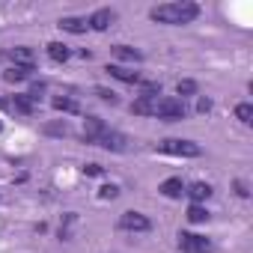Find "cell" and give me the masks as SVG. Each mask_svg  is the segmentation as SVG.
<instances>
[{"label": "cell", "instance_id": "obj_1", "mask_svg": "<svg viewBox=\"0 0 253 253\" xmlns=\"http://www.w3.org/2000/svg\"><path fill=\"white\" fill-rule=\"evenodd\" d=\"M197 15H200V6L188 3V0H182V3H161L149 9V18L158 24H191Z\"/></svg>", "mask_w": 253, "mask_h": 253}, {"label": "cell", "instance_id": "obj_2", "mask_svg": "<svg viewBox=\"0 0 253 253\" xmlns=\"http://www.w3.org/2000/svg\"><path fill=\"white\" fill-rule=\"evenodd\" d=\"M155 116L167 119V122H179V119H185V101L173 98V95H161L158 107H155Z\"/></svg>", "mask_w": 253, "mask_h": 253}, {"label": "cell", "instance_id": "obj_3", "mask_svg": "<svg viewBox=\"0 0 253 253\" xmlns=\"http://www.w3.org/2000/svg\"><path fill=\"white\" fill-rule=\"evenodd\" d=\"M158 149H161V152H167V155H182V158H200V155H203V149H200L194 140H179V137L161 140V143H158Z\"/></svg>", "mask_w": 253, "mask_h": 253}, {"label": "cell", "instance_id": "obj_4", "mask_svg": "<svg viewBox=\"0 0 253 253\" xmlns=\"http://www.w3.org/2000/svg\"><path fill=\"white\" fill-rule=\"evenodd\" d=\"M179 250L182 253H211V241L197 232H179Z\"/></svg>", "mask_w": 253, "mask_h": 253}, {"label": "cell", "instance_id": "obj_5", "mask_svg": "<svg viewBox=\"0 0 253 253\" xmlns=\"http://www.w3.org/2000/svg\"><path fill=\"white\" fill-rule=\"evenodd\" d=\"M119 229H128V232H149L152 220L140 211H122L119 214Z\"/></svg>", "mask_w": 253, "mask_h": 253}, {"label": "cell", "instance_id": "obj_6", "mask_svg": "<svg viewBox=\"0 0 253 253\" xmlns=\"http://www.w3.org/2000/svg\"><path fill=\"white\" fill-rule=\"evenodd\" d=\"M95 146H104L107 152H125V149H128V137H125V134H119V131H104L101 137H98V143Z\"/></svg>", "mask_w": 253, "mask_h": 253}, {"label": "cell", "instance_id": "obj_7", "mask_svg": "<svg viewBox=\"0 0 253 253\" xmlns=\"http://www.w3.org/2000/svg\"><path fill=\"white\" fill-rule=\"evenodd\" d=\"M107 131V125L98 119V116H86L84 119V140L86 143H98V137Z\"/></svg>", "mask_w": 253, "mask_h": 253}, {"label": "cell", "instance_id": "obj_8", "mask_svg": "<svg viewBox=\"0 0 253 253\" xmlns=\"http://www.w3.org/2000/svg\"><path fill=\"white\" fill-rule=\"evenodd\" d=\"M104 72H107L110 78L122 81V84H140V75H137V72H131V69H125V66H113V63H107V66H104Z\"/></svg>", "mask_w": 253, "mask_h": 253}, {"label": "cell", "instance_id": "obj_9", "mask_svg": "<svg viewBox=\"0 0 253 253\" xmlns=\"http://www.w3.org/2000/svg\"><path fill=\"white\" fill-rule=\"evenodd\" d=\"M113 9H95L92 15H89V21H86V27H92V30H107L110 24H113Z\"/></svg>", "mask_w": 253, "mask_h": 253}, {"label": "cell", "instance_id": "obj_10", "mask_svg": "<svg viewBox=\"0 0 253 253\" xmlns=\"http://www.w3.org/2000/svg\"><path fill=\"white\" fill-rule=\"evenodd\" d=\"M158 98H161V95H140V98L131 104V110H134V113H140V116H155Z\"/></svg>", "mask_w": 253, "mask_h": 253}, {"label": "cell", "instance_id": "obj_11", "mask_svg": "<svg viewBox=\"0 0 253 253\" xmlns=\"http://www.w3.org/2000/svg\"><path fill=\"white\" fill-rule=\"evenodd\" d=\"M158 191H161L164 197H170V200H179V197L185 194V182L173 176V179H167V182H161V188H158Z\"/></svg>", "mask_w": 253, "mask_h": 253}, {"label": "cell", "instance_id": "obj_12", "mask_svg": "<svg viewBox=\"0 0 253 253\" xmlns=\"http://www.w3.org/2000/svg\"><path fill=\"white\" fill-rule=\"evenodd\" d=\"M9 110H15V113H21V116H33L36 104H33L27 95H12V101H9Z\"/></svg>", "mask_w": 253, "mask_h": 253}, {"label": "cell", "instance_id": "obj_13", "mask_svg": "<svg viewBox=\"0 0 253 253\" xmlns=\"http://www.w3.org/2000/svg\"><path fill=\"white\" fill-rule=\"evenodd\" d=\"M185 194H188V197H191V200L200 206L203 200H209V197H211V185H206V182H194V185H191Z\"/></svg>", "mask_w": 253, "mask_h": 253}, {"label": "cell", "instance_id": "obj_14", "mask_svg": "<svg viewBox=\"0 0 253 253\" xmlns=\"http://www.w3.org/2000/svg\"><path fill=\"white\" fill-rule=\"evenodd\" d=\"M48 57H51L54 63H66V60L72 57V51H69V45H63V42H51V45H48Z\"/></svg>", "mask_w": 253, "mask_h": 253}, {"label": "cell", "instance_id": "obj_15", "mask_svg": "<svg viewBox=\"0 0 253 253\" xmlns=\"http://www.w3.org/2000/svg\"><path fill=\"white\" fill-rule=\"evenodd\" d=\"M57 27L66 30V33H86V21L84 18H60Z\"/></svg>", "mask_w": 253, "mask_h": 253}, {"label": "cell", "instance_id": "obj_16", "mask_svg": "<svg viewBox=\"0 0 253 253\" xmlns=\"http://www.w3.org/2000/svg\"><path fill=\"white\" fill-rule=\"evenodd\" d=\"M9 60L15 66H33V51L30 48H12L9 51Z\"/></svg>", "mask_w": 253, "mask_h": 253}, {"label": "cell", "instance_id": "obj_17", "mask_svg": "<svg viewBox=\"0 0 253 253\" xmlns=\"http://www.w3.org/2000/svg\"><path fill=\"white\" fill-rule=\"evenodd\" d=\"M30 72H33V66H12V69L3 75V81H9V84H18V81L30 78Z\"/></svg>", "mask_w": 253, "mask_h": 253}, {"label": "cell", "instance_id": "obj_18", "mask_svg": "<svg viewBox=\"0 0 253 253\" xmlns=\"http://www.w3.org/2000/svg\"><path fill=\"white\" fill-rule=\"evenodd\" d=\"M113 54H116L119 60H128V63H140V51H134V48H128V45H116V48H113Z\"/></svg>", "mask_w": 253, "mask_h": 253}, {"label": "cell", "instance_id": "obj_19", "mask_svg": "<svg viewBox=\"0 0 253 253\" xmlns=\"http://www.w3.org/2000/svg\"><path fill=\"white\" fill-rule=\"evenodd\" d=\"M54 107H57V110H66V113H78V101H75V98H69V95L54 98Z\"/></svg>", "mask_w": 253, "mask_h": 253}, {"label": "cell", "instance_id": "obj_20", "mask_svg": "<svg viewBox=\"0 0 253 253\" xmlns=\"http://www.w3.org/2000/svg\"><path fill=\"white\" fill-rule=\"evenodd\" d=\"M188 220H191V223H206V220H209V211H206L203 206L194 203V206L188 209Z\"/></svg>", "mask_w": 253, "mask_h": 253}, {"label": "cell", "instance_id": "obj_21", "mask_svg": "<svg viewBox=\"0 0 253 253\" xmlns=\"http://www.w3.org/2000/svg\"><path fill=\"white\" fill-rule=\"evenodd\" d=\"M75 223H78V214H66V223L60 226V238H63V241L72 238V226H75Z\"/></svg>", "mask_w": 253, "mask_h": 253}, {"label": "cell", "instance_id": "obj_22", "mask_svg": "<svg viewBox=\"0 0 253 253\" xmlns=\"http://www.w3.org/2000/svg\"><path fill=\"white\" fill-rule=\"evenodd\" d=\"M176 92H179L182 98H185V95H194V92H197V81H179V84H176Z\"/></svg>", "mask_w": 253, "mask_h": 253}, {"label": "cell", "instance_id": "obj_23", "mask_svg": "<svg viewBox=\"0 0 253 253\" xmlns=\"http://www.w3.org/2000/svg\"><path fill=\"white\" fill-rule=\"evenodd\" d=\"M235 116H238V119H241V122L247 125V122L253 119V107H250V104L244 101V104H238V107H235Z\"/></svg>", "mask_w": 253, "mask_h": 253}, {"label": "cell", "instance_id": "obj_24", "mask_svg": "<svg viewBox=\"0 0 253 253\" xmlns=\"http://www.w3.org/2000/svg\"><path fill=\"white\" fill-rule=\"evenodd\" d=\"M98 197H101V200H116V197H119V188H116V185H101V188H98Z\"/></svg>", "mask_w": 253, "mask_h": 253}, {"label": "cell", "instance_id": "obj_25", "mask_svg": "<svg viewBox=\"0 0 253 253\" xmlns=\"http://www.w3.org/2000/svg\"><path fill=\"white\" fill-rule=\"evenodd\" d=\"M143 95H161V84L158 81H143Z\"/></svg>", "mask_w": 253, "mask_h": 253}, {"label": "cell", "instance_id": "obj_26", "mask_svg": "<svg viewBox=\"0 0 253 253\" xmlns=\"http://www.w3.org/2000/svg\"><path fill=\"white\" fill-rule=\"evenodd\" d=\"M95 95H98L101 101H110V104H116V95H113L110 89H104V86H95Z\"/></svg>", "mask_w": 253, "mask_h": 253}, {"label": "cell", "instance_id": "obj_27", "mask_svg": "<svg viewBox=\"0 0 253 253\" xmlns=\"http://www.w3.org/2000/svg\"><path fill=\"white\" fill-rule=\"evenodd\" d=\"M45 131L48 134H69V125L63 122V125H45Z\"/></svg>", "mask_w": 253, "mask_h": 253}, {"label": "cell", "instance_id": "obj_28", "mask_svg": "<svg viewBox=\"0 0 253 253\" xmlns=\"http://www.w3.org/2000/svg\"><path fill=\"white\" fill-rule=\"evenodd\" d=\"M84 176H101V167L98 164H86L84 167Z\"/></svg>", "mask_w": 253, "mask_h": 253}, {"label": "cell", "instance_id": "obj_29", "mask_svg": "<svg viewBox=\"0 0 253 253\" xmlns=\"http://www.w3.org/2000/svg\"><path fill=\"white\" fill-rule=\"evenodd\" d=\"M197 110H200V113L211 110V101H209V98H200V101H197Z\"/></svg>", "mask_w": 253, "mask_h": 253}, {"label": "cell", "instance_id": "obj_30", "mask_svg": "<svg viewBox=\"0 0 253 253\" xmlns=\"http://www.w3.org/2000/svg\"><path fill=\"white\" fill-rule=\"evenodd\" d=\"M235 191H238V197H247L250 191H247V185L244 182H235Z\"/></svg>", "mask_w": 253, "mask_h": 253}, {"label": "cell", "instance_id": "obj_31", "mask_svg": "<svg viewBox=\"0 0 253 253\" xmlns=\"http://www.w3.org/2000/svg\"><path fill=\"white\" fill-rule=\"evenodd\" d=\"M0 128H3V125H0Z\"/></svg>", "mask_w": 253, "mask_h": 253}]
</instances>
